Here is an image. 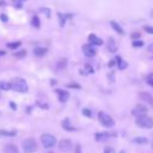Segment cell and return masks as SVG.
I'll return each mask as SVG.
<instances>
[{
  "mask_svg": "<svg viewBox=\"0 0 153 153\" xmlns=\"http://www.w3.org/2000/svg\"><path fill=\"white\" fill-rule=\"evenodd\" d=\"M31 25H32L33 27H36V29H39V26H41V20H39V18H38V16H33V17L31 18Z\"/></svg>",
  "mask_w": 153,
  "mask_h": 153,
  "instance_id": "obj_23",
  "label": "cell"
},
{
  "mask_svg": "<svg viewBox=\"0 0 153 153\" xmlns=\"http://www.w3.org/2000/svg\"><path fill=\"white\" fill-rule=\"evenodd\" d=\"M104 153H115V151H114L112 147H105L104 148Z\"/></svg>",
  "mask_w": 153,
  "mask_h": 153,
  "instance_id": "obj_35",
  "label": "cell"
},
{
  "mask_svg": "<svg viewBox=\"0 0 153 153\" xmlns=\"http://www.w3.org/2000/svg\"><path fill=\"white\" fill-rule=\"evenodd\" d=\"M135 123L140 128H145V129H152L153 128V118L148 115L137 116L135 120Z\"/></svg>",
  "mask_w": 153,
  "mask_h": 153,
  "instance_id": "obj_3",
  "label": "cell"
},
{
  "mask_svg": "<svg viewBox=\"0 0 153 153\" xmlns=\"http://www.w3.org/2000/svg\"><path fill=\"white\" fill-rule=\"evenodd\" d=\"M11 90L19 92V93H26L29 90V86H27V82L25 79L17 76L11 80Z\"/></svg>",
  "mask_w": 153,
  "mask_h": 153,
  "instance_id": "obj_1",
  "label": "cell"
},
{
  "mask_svg": "<svg viewBox=\"0 0 153 153\" xmlns=\"http://www.w3.org/2000/svg\"><path fill=\"white\" fill-rule=\"evenodd\" d=\"M24 1H26V0H12L13 6H14L16 8H22V7H23V2H24Z\"/></svg>",
  "mask_w": 153,
  "mask_h": 153,
  "instance_id": "obj_25",
  "label": "cell"
},
{
  "mask_svg": "<svg viewBox=\"0 0 153 153\" xmlns=\"http://www.w3.org/2000/svg\"><path fill=\"white\" fill-rule=\"evenodd\" d=\"M5 54H6V53H5L4 50H0V57H1V56H4Z\"/></svg>",
  "mask_w": 153,
  "mask_h": 153,
  "instance_id": "obj_42",
  "label": "cell"
},
{
  "mask_svg": "<svg viewBox=\"0 0 153 153\" xmlns=\"http://www.w3.org/2000/svg\"><path fill=\"white\" fill-rule=\"evenodd\" d=\"M6 151L7 152H12V153H17V149H16V147L13 145H7L6 146Z\"/></svg>",
  "mask_w": 153,
  "mask_h": 153,
  "instance_id": "obj_30",
  "label": "cell"
},
{
  "mask_svg": "<svg viewBox=\"0 0 153 153\" xmlns=\"http://www.w3.org/2000/svg\"><path fill=\"white\" fill-rule=\"evenodd\" d=\"M10 106L13 109V110H16V104L14 103H12V102H10Z\"/></svg>",
  "mask_w": 153,
  "mask_h": 153,
  "instance_id": "obj_40",
  "label": "cell"
},
{
  "mask_svg": "<svg viewBox=\"0 0 153 153\" xmlns=\"http://www.w3.org/2000/svg\"><path fill=\"white\" fill-rule=\"evenodd\" d=\"M43 147L45 148H51L56 145V137L53 135V134H49V133H43L39 137Z\"/></svg>",
  "mask_w": 153,
  "mask_h": 153,
  "instance_id": "obj_5",
  "label": "cell"
},
{
  "mask_svg": "<svg viewBox=\"0 0 153 153\" xmlns=\"http://www.w3.org/2000/svg\"><path fill=\"white\" fill-rule=\"evenodd\" d=\"M115 59H116V66L118 67L120 71H123V69H126V68L128 67V62L124 61L121 56H116Z\"/></svg>",
  "mask_w": 153,
  "mask_h": 153,
  "instance_id": "obj_15",
  "label": "cell"
},
{
  "mask_svg": "<svg viewBox=\"0 0 153 153\" xmlns=\"http://www.w3.org/2000/svg\"><path fill=\"white\" fill-rule=\"evenodd\" d=\"M131 114L137 117V116H142V115H147V106L143 105V104H137L131 110Z\"/></svg>",
  "mask_w": 153,
  "mask_h": 153,
  "instance_id": "obj_7",
  "label": "cell"
},
{
  "mask_svg": "<svg viewBox=\"0 0 153 153\" xmlns=\"http://www.w3.org/2000/svg\"><path fill=\"white\" fill-rule=\"evenodd\" d=\"M6 5V1L5 0H0V7H2V6H5Z\"/></svg>",
  "mask_w": 153,
  "mask_h": 153,
  "instance_id": "obj_41",
  "label": "cell"
},
{
  "mask_svg": "<svg viewBox=\"0 0 153 153\" xmlns=\"http://www.w3.org/2000/svg\"><path fill=\"white\" fill-rule=\"evenodd\" d=\"M61 126H62V128H63L65 130H68V131H74V130H75V128L72 126V123H71V120H69V118H65V120L62 121Z\"/></svg>",
  "mask_w": 153,
  "mask_h": 153,
  "instance_id": "obj_16",
  "label": "cell"
},
{
  "mask_svg": "<svg viewBox=\"0 0 153 153\" xmlns=\"http://www.w3.org/2000/svg\"><path fill=\"white\" fill-rule=\"evenodd\" d=\"M139 97L141 100H143L145 103H148L149 105H153V97L152 94H149L148 92H140L139 93Z\"/></svg>",
  "mask_w": 153,
  "mask_h": 153,
  "instance_id": "obj_13",
  "label": "cell"
},
{
  "mask_svg": "<svg viewBox=\"0 0 153 153\" xmlns=\"http://www.w3.org/2000/svg\"><path fill=\"white\" fill-rule=\"evenodd\" d=\"M131 45H133L134 48H142V47L145 45V42H143V41H141L140 38H139V39H133Z\"/></svg>",
  "mask_w": 153,
  "mask_h": 153,
  "instance_id": "obj_24",
  "label": "cell"
},
{
  "mask_svg": "<svg viewBox=\"0 0 153 153\" xmlns=\"http://www.w3.org/2000/svg\"><path fill=\"white\" fill-rule=\"evenodd\" d=\"M22 45V42L20 41H14V42H8L7 44H6V47L8 48V49H12V50H16V49H18L19 47Z\"/></svg>",
  "mask_w": 153,
  "mask_h": 153,
  "instance_id": "obj_21",
  "label": "cell"
},
{
  "mask_svg": "<svg viewBox=\"0 0 153 153\" xmlns=\"http://www.w3.org/2000/svg\"><path fill=\"white\" fill-rule=\"evenodd\" d=\"M25 55H26V50H20V51H18V53L14 54V56L18 57V59H23Z\"/></svg>",
  "mask_w": 153,
  "mask_h": 153,
  "instance_id": "obj_27",
  "label": "cell"
},
{
  "mask_svg": "<svg viewBox=\"0 0 153 153\" xmlns=\"http://www.w3.org/2000/svg\"><path fill=\"white\" fill-rule=\"evenodd\" d=\"M110 26L118 33V35H121V36H123L126 32H124V30H123V27L117 23V22H115V20H110Z\"/></svg>",
  "mask_w": 153,
  "mask_h": 153,
  "instance_id": "obj_14",
  "label": "cell"
},
{
  "mask_svg": "<svg viewBox=\"0 0 153 153\" xmlns=\"http://www.w3.org/2000/svg\"><path fill=\"white\" fill-rule=\"evenodd\" d=\"M82 53H84V55L87 56V57H93V56H96L97 50H96L94 45L87 43V44H84V45H82Z\"/></svg>",
  "mask_w": 153,
  "mask_h": 153,
  "instance_id": "obj_6",
  "label": "cell"
},
{
  "mask_svg": "<svg viewBox=\"0 0 153 153\" xmlns=\"http://www.w3.org/2000/svg\"><path fill=\"white\" fill-rule=\"evenodd\" d=\"M87 41H88V43L90 44H92V45H103V39L102 38H99L98 36H96L94 33H90L88 35V38H87Z\"/></svg>",
  "mask_w": 153,
  "mask_h": 153,
  "instance_id": "obj_11",
  "label": "cell"
},
{
  "mask_svg": "<svg viewBox=\"0 0 153 153\" xmlns=\"http://www.w3.org/2000/svg\"><path fill=\"white\" fill-rule=\"evenodd\" d=\"M98 121H99V123H100L103 127H105V128H111V127L115 126L114 118H112L109 114H106V112H104V111H99V112H98Z\"/></svg>",
  "mask_w": 153,
  "mask_h": 153,
  "instance_id": "obj_4",
  "label": "cell"
},
{
  "mask_svg": "<svg viewBox=\"0 0 153 153\" xmlns=\"http://www.w3.org/2000/svg\"><path fill=\"white\" fill-rule=\"evenodd\" d=\"M55 92H56V94H57V97H59V100H60L61 103H66V102L69 99V97H71V93H69L68 91L62 90V88H57Z\"/></svg>",
  "mask_w": 153,
  "mask_h": 153,
  "instance_id": "obj_9",
  "label": "cell"
},
{
  "mask_svg": "<svg viewBox=\"0 0 153 153\" xmlns=\"http://www.w3.org/2000/svg\"><path fill=\"white\" fill-rule=\"evenodd\" d=\"M81 112H82V115H84V116H86V117H91V116H92L91 110H90V109H87V108H84Z\"/></svg>",
  "mask_w": 153,
  "mask_h": 153,
  "instance_id": "obj_28",
  "label": "cell"
},
{
  "mask_svg": "<svg viewBox=\"0 0 153 153\" xmlns=\"http://www.w3.org/2000/svg\"><path fill=\"white\" fill-rule=\"evenodd\" d=\"M131 142L137 143V145H146V143H148V139L145 137V136H136L131 140Z\"/></svg>",
  "mask_w": 153,
  "mask_h": 153,
  "instance_id": "obj_19",
  "label": "cell"
},
{
  "mask_svg": "<svg viewBox=\"0 0 153 153\" xmlns=\"http://www.w3.org/2000/svg\"><path fill=\"white\" fill-rule=\"evenodd\" d=\"M130 37H131L133 39H139V38H140V33H139V32H133V33L130 35Z\"/></svg>",
  "mask_w": 153,
  "mask_h": 153,
  "instance_id": "obj_33",
  "label": "cell"
},
{
  "mask_svg": "<svg viewBox=\"0 0 153 153\" xmlns=\"http://www.w3.org/2000/svg\"><path fill=\"white\" fill-rule=\"evenodd\" d=\"M143 30H145L147 33H151V35H153V26H149V25H145V26H143Z\"/></svg>",
  "mask_w": 153,
  "mask_h": 153,
  "instance_id": "obj_31",
  "label": "cell"
},
{
  "mask_svg": "<svg viewBox=\"0 0 153 153\" xmlns=\"http://www.w3.org/2000/svg\"><path fill=\"white\" fill-rule=\"evenodd\" d=\"M106 47H108V50H109L110 53H116L117 49H118V45H117V43H116V41H115L114 37H109V38H108Z\"/></svg>",
  "mask_w": 153,
  "mask_h": 153,
  "instance_id": "obj_12",
  "label": "cell"
},
{
  "mask_svg": "<svg viewBox=\"0 0 153 153\" xmlns=\"http://www.w3.org/2000/svg\"><path fill=\"white\" fill-rule=\"evenodd\" d=\"M17 133L14 130H6V129H0V136H14Z\"/></svg>",
  "mask_w": 153,
  "mask_h": 153,
  "instance_id": "obj_22",
  "label": "cell"
},
{
  "mask_svg": "<svg viewBox=\"0 0 153 153\" xmlns=\"http://www.w3.org/2000/svg\"><path fill=\"white\" fill-rule=\"evenodd\" d=\"M66 86H67L68 88H79V90L81 88V86H80L79 84H67Z\"/></svg>",
  "mask_w": 153,
  "mask_h": 153,
  "instance_id": "obj_32",
  "label": "cell"
},
{
  "mask_svg": "<svg viewBox=\"0 0 153 153\" xmlns=\"http://www.w3.org/2000/svg\"><path fill=\"white\" fill-rule=\"evenodd\" d=\"M115 65H116V59H114V60L109 61V63H108V66H109V67H112V66H115Z\"/></svg>",
  "mask_w": 153,
  "mask_h": 153,
  "instance_id": "obj_38",
  "label": "cell"
},
{
  "mask_svg": "<svg viewBox=\"0 0 153 153\" xmlns=\"http://www.w3.org/2000/svg\"><path fill=\"white\" fill-rule=\"evenodd\" d=\"M47 53H48V48L45 47H37L33 49V54L36 56H44Z\"/></svg>",
  "mask_w": 153,
  "mask_h": 153,
  "instance_id": "obj_18",
  "label": "cell"
},
{
  "mask_svg": "<svg viewBox=\"0 0 153 153\" xmlns=\"http://www.w3.org/2000/svg\"><path fill=\"white\" fill-rule=\"evenodd\" d=\"M11 90V81L0 80V91H8Z\"/></svg>",
  "mask_w": 153,
  "mask_h": 153,
  "instance_id": "obj_20",
  "label": "cell"
},
{
  "mask_svg": "<svg viewBox=\"0 0 153 153\" xmlns=\"http://www.w3.org/2000/svg\"><path fill=\"white\" fill-rule=\"evenodd\" d=\"M74 153H81V145L80 143H76L75 149H74Z\"/></svg>",
  "mask_w": 153,
  "mask_h": 153,
  "instance_id": "obj_34",
  "label": "cell"
},
{
  "mask_svg": "<svg viewBox=\"0 0 153 153\" xmlns=\"http://www.w3.org/2000/svg\"><path fill=\"white\" fill-rule=\"evenodd\" d=\"M85 68H86V69L88 71V73H91V74H92V73L94 72V71H93V68H92V67H91L90 65H86V66H85Z\"/></svg>",
  "mask_w": 153,
  "mask_h": 153,
  "instance_id": "obj_37",
  "label": "cell"
},
{
  "mask_svg": "<svg viewBox=\"0 0 153 153\" xmlns=\"http://www.w3.org/2000/svg\"><path fill=\"white\" fill-rule=\"evenodd\" d=\"M0 19H1V20H2V22H4V23H6V22H7V19H8V18H7V16H6V14H5V13H1V14H0Z\"/></svg>",
  "mask_w": 153,
  "mask_h": 153,
  "instance_id": "obj_36",
  "label": "cell"
},
{
  "mask_svg": "<svg viewBox=\"0 0 153 153\" xmlns=\"http://www.w3.org/2000/svg\"><path fill=\"white\" fill-rule=\"evenodd\" d=\"M22 151L24 153H35L37 151V142L33 137H26L22 141Z\"/></svg>",
  "mask_w": 153,
  "mask_h": 153,
  "instance_id": "obj_2",
  "label": "cell"
},
{
  "mask_svg": "<svg viewBox=\"0 0 153 153\" xmlns=\"http://www.w3.org/2000/svg\"><path fill=\"white\" fill-rule=\"evenodd\" d=\"M147 50H148V51H151V53H153V42L147 47Z\"/></svg>",
  "mask_w": 153,
  "mask_h": 153,
  "instance_id": "obj_39",
  "label": "cell"
},
{
  "mask_svg": "<svg viewBox=\"0 0 153 153\" xmlns=\"http://www.w3.org/2000/svg\"><path fill=\"white\" fill-rule=\"evenodd\" d=\"M118 153H126V152H124V151H120Z\"/></svg>",
  "mask_w": 153,
  "mask_h": 153,
  "instance_id": "obj_43",
  "label": "cell"
},
{
  "mask_svg": "<svg viewBox=\"0 0 153 153\" xmlns=\"http://www.w3.org/2000/svg\"><path fill=\"white\" fill-rule=\"evenodd\" d=\"M59 148L61 152H68L72 149V141L69 139H61L59 141Z\"/></svg>",
  "mask_w": 153,
  "mask_h": 153,
  "instance_id": "obj_8",
  "label": "cell"
},
{
  "mask_svg": "<svg viewBox=\"0 0 153 153\" xmlns=\"http://www.w3.org/2000/svg\"><path fill=\"white\" fill-rule=\"evenodd\" d=\"M57 18L60 20V26L63 27L66 24V20L68 18H72V14H63V13H57Z\"/></svg>",
  "mask_w": 153,
  "mask_h": 153,
  "instance_id": "obj_17",
  "label": "cell"
},
{
  "mask_svg": "<svg viewBox=\"0 0 153 153\" xmlns=\"http://www.w3.org/2000/svg\"><path fill=\"white\" fill-rule=\"evenodd\" d=\"M39 12H41V13H44V16H47L48 18L50 17V13H51V11H50L49 8H45V7H42V8H39Z\"/></svg>",
  "mask_w": 153,
  "mask_h": 153,
  "instance_id": "obj_26",
  "label": "cell"
},
{
  "mask_svg": "<svg viewBox=\"0 0 153 153\" xmlns=\"http://www.w3.org/2000/svg\"><path fill=\"white\" fill-rule=\"evenodd\" d=\"M146 82H147V85H149L151 87H153V74H149L146 78Z\"/></svg>",
  "mask_w": 153,
  "mask_h": 153,
  "instance_id": "obj_29",
  "label": "cell"
},
{
  "mask_svg": "<svg viewBox=\"0 0 153 153\" xmlns=\"http://www.w3.org/2000/svg\"><path fill=\"white\" fill-rule=\"evenodd\" d=\"M111 136H114V134H111V133H109V131H100V133H96V134H94L96 141H99V142L108 141Z\"/></svg>",
  "mask_w": 153,
  "mask_h": 153,
  "instance_id": "obj_10",
  "label": "cell"
}]
</instances>
